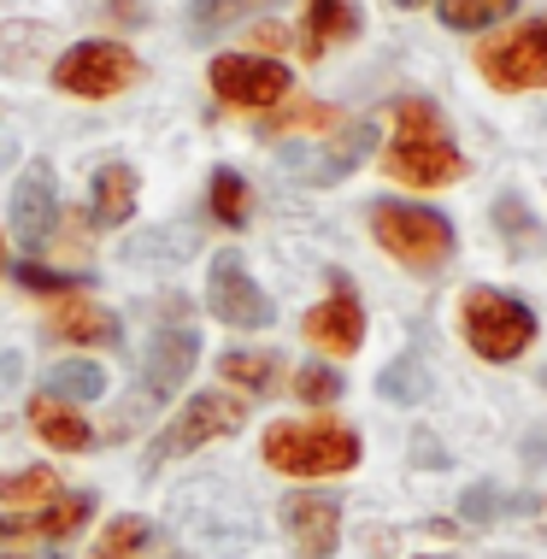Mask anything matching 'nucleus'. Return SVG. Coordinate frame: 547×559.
<instances>
[{
  "label": "nucleus",
  "mask_w": 547,
  "mask_h": 559,
  "mask_svg": "<svg viewBox=\"0 0 547 559\" xmlns=\"http://www.w3.org/2000/svg\"><path fill=\"white\" fill-rule=\"evenodd\" d=\"M383 171L406 189H442L465 171V159H460V147H453L442 112H436V100H424V95L394 100V142L383 147Z\"/></svg>",
  "instance_id": "nucleus-1"
},
{
  "label": "nucleus",
  "mask_w": 547,
  "mask_h": 559,
  "mask_svg": "<svg viewBox=\"0 0 547 559\" xmlns=\"http://www.w3.org/2000/svg\"><path fill=\"white\" fill-rule=\"evenodd\" d=\"M265 465L283 477H336L359 465V436L347 425H271Z\"/></svg>",
  "instance_id": "nucleus-2"
},
{
  "label": "nucleus",
  "mask_w": 547,
  "mask_h": 559,
  "mask_svg": "<svg viewBox=\"0 0 547 559\" xmlns=\"http://www.w3.org/2000/svg\"><path fill=\"white\" fill-rule=\"evenodd\" d=\"M371 236L377 248H389L401 265H442L453 253V224L442 213H430V206H413V201H377L371 206Z\"/></svg>",
  "instance_id": "nucleus-3"
},
{
  "label": "nucleus",
  "mask_w": 547,
  "mask_h": 559,
  "mask_svg": "<svg viewBox=\"0 0 547 559\" xmlns=\"http://www.w3.org/2000/svg\"><path fill=\"white\" fill-rule=\"evenodd\" d=\"M465 342L477 347L483 359H519L524 347L536 342V312H530L519 295L471 289L465 295Z\"/></svg>",
  "instance_id": "nucleus-4"
},
{
  "label": "nucleus",
  "mask_w": 547,
  "mask_h": 559,
  "mask_svg": "<svg viewBox=\"0 0 547 559\" xmlns=\"http://www.w3.org/2000/svg\"><path fill=\"white\" fill-rule=\"evenodd\" d=\"M135 71L142 66L124 41H78L53 59V88H66L78 100H112L135 83Z\"/></svg>",
  "instance_id": "nucleus-5"
},
{
  "label": "nucleus",
  "mask_w": 547,
  "mask_h": 559,
  "mask_svg": "<svg viewBox=\"0 0 547 559\" xmlns=\"http://www.w3.org/2000/svg\"><path fill=\"white\" fill-rule=\"evenodd\" d=\"M248 425V401L230 395V389H201L182 413L171 418V425L159 430V442H154V460H171V453H194V448H206V442H218V436H230Z\"/></svg>",
  "instance_id": "nucleus-6"
},
{
  "label": "nucleus",
  "mask_w": 547,
  "mask_h": 559,
  "mask_svg": "<svg viewBox=\"0 0 547 559\" xmlns=\"http://www.w3.org/2000/svg\"><path fill=\"white\" fill-rule=\"evenodd\" d=\"M206 78H212V95L224 107H248V112H265L288 95V66L260 59V53H218Z\"/></svg>",
  "instance_id": "nucleus-7"
},
{
  "label": "nucleus",
  "mask_w": 547,
  "mask_h": 559,
  "mask_svg": "<svg viewBox=\"0 0 547 559\" xmlns=\"http://www.w3.org/2000/svg\"><path fill=\"white\" fill-rule=\"evenodd\" d=\"M477 71L495 88H542L547 83V19H530L512 36L489 41L477 53Z\"/></svg>",
  "instance_id": "nucleus-8"
},
{
  "label": "nucleus",
  "mask_w": 547,
  "mask_h": 559,
  "mask_svg": "<svg viewBox=\"0 0 547 559\" xmlns=\"http://www.w3.org/2000/svg\"><path fill=\"white\" fill-rule=\"evenodd\" d=\"M206 312L230 330H265L271 324V300L253 283V271L241 265V253H218L206 277Z\"/></svg>",
  "instance_id": "nucleus-9"
},
{
  "label": "nucleus",
  "mask_w": 547,
  "mask_h": 559,
  "mask_svg": "<svg viewBox=\"0 0 547 559\" xmlns=\"http://www.w3.org/2000/svg\"><path fill=\"white\" fill-rule=\"evenodd\" d=\"M59 218V183H53V165H24V177L12 183V236L19 248H41L53 236Z\"/></svg>",
  "instance_id": "nucleus-10"
},
{
  "label": "nucleus",
  "mask_w": 547,
  "mask_h": 559,
  "mask_svg": "<svg viewBox=\"0 0 547 559\" xmlns=\"http://www.w3.org/2000/svg\"><path fill=\"white\" fill-rule=\"evenodd\" d=\"M194 359H201V336L194 330H159L154 342H147V354H142V389H147V401H171L182 383H189V371H194Z\"/></svg>",
  "instance_id": "nucleus-11"
},
{
  "label": "nucleus",
  "mask_w": 547,
  "mask_h": 559,
  "mask_svg": "<svg viewBox=\"0 0 547 559\" xmlns=\"http://www.w3.org/2000/svg\"><path fill=\"white\" fill-rule=\"evenodd\" d=\"M283 524H288V542H295L300 559H330L336 554V536H342V507L330 495H288Z\"/></svg>",
  "instance_id": "nucleus-12"
},
{
  "label": "nucleus",
  "mask_w": 547,
  "mask_h": 559,
  "mask_svg": "<svg viewBox=\"0 0 547 559\" xmlns=\"http://www.w3.org/2000/svg\"><path fill=\"white\" fill-rule=\"evenodd\" d=\"M300 330H307V342L324 347V354H354V347L365 342V312L347 289H336L330 300H318V307L307 312Z\"/></svg>",
  "instance_id": "nucleus-13"
},
{
  "label": "nucleus",
  "mask_w": 547,
  "mask_h": 559,
  "mask_svg": "<svg viewBox=\"0 0 547 559\" xmlns=\"http://www.w3.org/2000/svg\"><path fill=\"white\" fill-rule=\"evenodd\" d=\"M48 330L59 342H78V347H106V342H118V312H106L100 300H88V295H66L53 307V319Z\"/></svg>",
  "instance_id": "nucleus-14"
},
{
  "label": "nucleus",
  "mask_w": 547,
  "mask_h": 559,
  "mask_svg": "<svg viewBox=\"0 0 547 559\" xmlns=\"http://www.w3.org/2000/svg\"><path fill=\"white\" fill-rule=\"evenodd\" d=\"M29 430H36L53 453H88V448H95L88 418L71 413V401H53V395H36V401H29Z\"/></svg>",
  "instance_id": "nucleus-15"
},
{
  "label": "nucleus",
  "mask_w": 547,
  "mask_h": 559,
  "mask_svg": "<svg viewBox=\"0 0 547 559\" xmlns=\"http://www.w3.org/2000/svg\"><path fill=\"white\" fill-rule=\"evenodd\" d=\"M359 36V7L354 0H307V19H300V53L318 59L324 48Z\"/></svg>",
  "instance_id": "nucleus-16"
},
{
  "label": "nucleus",
  "mask_w": 547,
  "mask_h": 559,
  "mask_svg": "<svg viewBox=\"0 0 547 559\" xmlns=\"http://www.w3.org/2000/svg\"><path fill=\"white\" fill-rule=\"evenodd\" d=\"M371 147H377V130L359 118V124H347V130H342V142H330V147H324V159L300 165V171H307L312 183H336V177L354 171V165H359L365 154H371Z\"/></svg>",
  "instance_id": "nucleus-17"
},
{
  "label": "nucleus",
  "mask_w": 547,
  "mask_h": 559,
  "mask_svg": "<svg viewBox=\"0 0 547 559\" xmlns=\"http://www.w3.org/2000/svg\"><path fill=\"white\" fill-rule=\"evenodd\" d=\"M88 194H95V224L112 230V224H124L135 213V171L130 165H100Z\"/></svg>",
  "instance_id": "nucleus-18"
},
{
  "label": "nucleus",
  "mask_w": 547,
  "mask_h": 559,
  "mask_svg": "<svg viewBox=\"0 0 547 559\" xmlns=\"http://www.w3.org/2000/svg\"><path fill=\"white\" fill-rule=\"evenodd\" d=\"M147 542H154V524L135 519V512H118V519L100 531V542L88 548V559H142Z\"/></svg>",
  "instance_id": "nucleus-19"
},
{
  "label": "nucleus",
  "mask_w": 547,
  "mask_h": 559,
  "mask_svg": "<svg viewBox=\"0 0 547 559\" xmlns=\"http://www.w3.org/2000/svg\"><path fill=\"white\" fill-rule=\"evenodd\" d=\"M48 395L53 401H100L106 395V371L95 359H66L48 371Z\"/></svg>",
  "instance_id": "nucleus-20"
},
{
  "label": "nucleus",
  "mask_w": 547,
  "mask_h": 559,
  "mask_svg": "<svg viewBox=\"0 0 547 559\" xmlns=\"http://www.w3.org/2000/svg\"><path fill=\"white\" fill-rule=\"evenodd\" d=\"M88 512H95V501L88 495H59V501H48L29 519V536H48V542H66L71 531H83Z\"/></svg>",
  "instance_id": "nucleus-21"
},
{
  "label": "nucleus",
  "mask_w": 547,
  "mask_h": 559,
  "mask_svg": "<svg viewBox=\"0 0 547 559\" xmlns=\"http://www.w3.org/2000/svg\"><path fill=\"white\" fill-rule=\"evenodd\" d=\"M59 477L48 472V465H29V472H12V477H0V507H48L59 501Z\"/></svg>",
  "instance_id": "nucleus-22"
},
{
  "label": "nucleus",
  "mask_w": 547,
  "mask_h": 559,
  "mask_svg": "<svg viewBox=\"0 0 547 559\" xmlns=\"http://www.w3.org/2000/svg\"><path fill=\"white\" fill-rule=\"evenodd\" d=\"M206 201H212V218L230 224V230H236V224H248V213H253V206H248V183H241L230 165H218V171H212Z\"/></svg>",
  "instance_id": "nucleus-23"
},
{
  "label": "nucleus",
  "mask_w": 547,
  "mask_h": 559,
  "mask_svg": "<svg viewBox=\"0 0 547 559\" xmlns=\"http://www.w3.org/2000/svg\"><path fill=\"white\" fill-rule=\"evenodd\" d=\"M218 377L224 383H236V389H253V395H271V383H277V359L271 354H224L218 359Z\"/></svg>",
  "instance_id": "nucleus-24"
},
{
  "label": "nucleus",
  "mask_w": 547,
  "mask_h": 559,
  "mask_svg": "<svg viewBox=\"0 0 547 559\" xmlns=\"http://www.w3.org/2000/svg\"><path fill=\"white\" fill-rule=\"evenodd\" d=\"M377 389H383L389 401H406V406H413V401L430 395V371H424V359H418V354H401L394 366H383Z\"/></svg>",
  "instance_id": "nucleus-25"
},
{
  "label": "nucleus",
  "mask_w": 547,
  "mask_h": 559,
  "mask_svg": "<svg viewBox=\"0 0 547 559\" xmlns=\"http://www.w3.org/2000/svg\"><path fill=\"white\" fill-rule=\"evenodd\" d=\"M260 7H271V0H194V7H189V29H194V36H218L224 24L248 19V12H260Z\"/></svg>",
  "instance_id": "nucleus-26"
},
{
  "label": "nucleus",
  "mask_w": 547,
  "mask_h": 559,
  "mask_svg": "<svg viewBox=\"0 0 547 559\" xmlns=\"http://www.w3.org/2000/svg\"><path fill=\"white\" fill-rule=\"evenodd\" d=\"M512 12V0H442V24L448 29H489Z\"/></svg>",
  "instance_id": "nucleus-27"
},
{
  "label": "nucleus",
  "mask_w": 547,
  "mask_h": 559,
  "mask_svg": "<svg viewBox=\"0 0 547 559\" xmlns=\"http://www.w3.org/2000/svg\"><path fill=\"white\" fill-rule=\"evenodd\" d=\"M12 277L24 283V289H36V295H78L88 277H78V271H48V265H36V260H24Z\"/></svg>",
  "instance_id": "nucleus-28"
},
{
  "label": "nucleus",
  "mask_w": 547,
  "mask_h": 559,
  "mask_svg": "<svg viewBox=\"0 0 547 559\" xmlns=\"http://www.w3.org/2000/svg\"><path fill=\"white\" fill-rule=\"evenodd\" d=\"M495 224H500V230H512V253H519V260H524V253H536L542 230H536V224H530V213H524L519 201H512V194H507V201L495 206Z\"/></svg>",
  "instance_id": "nucleus-29"
},
{
  "label": "nucleus",
  "mask_w": 547,
  "mask_h": 559,
  "mask_svg": "<svg viewBox=\"0 0 547 559\" xmlns=\"http://www.w3.org/2000/svg\"><path fill=\"white\" fill-rule=\"evenodd\" d=\"M295 395L307 401V406L336 401V395H342V371H330V366H300V371H295Z\"/></svg>",
  "instance_id": "nucleus-30"
},
{
  "label": "nucleus",
  "mask_w": 547,
  "mask_h": 559,
  "mask_svg": "<svg viewBox=\"0 0 547 559\" xmlns=\"http://www.w3.org/2000/svg\"><path fill=\"white\" fill-rule=\"evenodd\" d=\"M324 124H336V112H330V107H318V100H300L295 112L271 118V130H324Z\"/></svg>",
  "instance_id": "nucleus-31"
},
{
  "label": "nucleus",
  "mask_w": 547,
  "mask_h": 559,
  "mask_svg": "<svg viewBox=\"0 0 547 559\" xmlns=\"http://www.w3.org/2000/svg\"><path fill=\"white\" fill-rule=\"evenodd\" d=\"M489 512H495V495L489 489H471L465 495V519H489Z\"/></svg>",
  "instance_id": "nucleus-32"
},
{
  "label": "nucleus",
  "mask_w": 547,
  "mask_h": 559,
  "mask_svg": "<svg viewBox=\"0 0 547 559\" xmlns=\"http://www.w3.org/2000/svg\"><path fill=\"white\" fill-rule=\"evenodd\" d=\"M112 12H118V19H142V12H135V0H112Z\"/></svg>",
  "instance_id": "nucleus-33"
},
{
  "label": "nucleus",
  "mask_w": 547,
  "mask_h": 559,
  "mask_svg": "<svg viewBox=\"0 0 547 559\" xmlns=\"http://www.w3.org/2000/svg\"><path fill=\"white\" fill-rule=\"evenodd\" d=\"M0 277H7V236H0Z\"/></svg>",
  "instance_id": "nucleus-34"
},
{
  "label": "nucleus",
  "mask_w": 547,
  "mask_h": 559,
  "mask_svg": "<svg viewBox=\"0 0 547 559\" xmlns=\"http://www.w3.org/2000/svg\"><path fill=\"white\" fill-rule=\"evenodd\" d=\"M394 7H424V0H394Z\"/></svg>",
  "instance_id": "nucleus-35"
},
{
  "label": "nucleus",
  "mask_w": 547,
  "mask_h": 559,
  "mask_svg": "<svg viewBox=\"0 0 547 559\" xmlns=\"http://www.w3.org/2000/svg\"><path fill=\"white\" fill-rule=\"evenodd\" d=\"M0 559H19V554H0Z\"/></svg>",
  "instance_id": "nucleus-36"
},
{
  "label": "nucleus",
  "mask_w": 547,
  "mask_h": 559,
  "mask_svg": "<svg viewBox=\"0 0 547 559\" xmlns=\"http://www.w3.org/2000/svg\"><path fill=\"white\" fill-rule=\"evenodd\" d=\"M500 559H519V554H500Z\"/></svg>",
  "instance_id": "nucleus-37"
},
{
  "label": "nucleus",
  "mask_w": 547,
  "mask_h": 559,
  "mask_svg": "<svg viewBox=\"0 0 547 559\" xmlns=\"http://www.w3.org/2000/svg\"><path fill=\"white\" fill-rule=\"evenodd\" d=\"M542 383H547V377H542Z\"/></svg>",
  "instance_id": "nucleus-38"
}]
</instances>
